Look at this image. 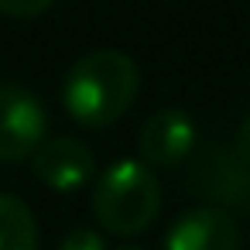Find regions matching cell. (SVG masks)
<instances>
[{
	"instance_id": "obj_8",
	"label": "cell",
	"mask_w": 250,
	"mask_h": 250,
	"mask_svg": "<svg viewBox=\"0 0 250 250\" xmlns=\"http://www.w3.org/2000/svg\"><path fill=\"white\" fill-rule=\"evenodd\" d=\"M55 0H0V14L7 18H35V14H45Z\"/></svg>"
},
{
	"instance_id": "obj_5",
	"label": "cell",
	"mask_w": 250,
	"mask_h": 250,
	"mask_svg": "<svg viewBox=\"0 0 250 250\" xmlns=\"http://www.w3.org/2000/svg\"><path fill=\"white\" fill-rule=\"evenodd\" d=\"M195 144V124L182 106H168L158 110L144 120L141 137H137V151L141 161L151 168H171L178 165Z\"/></svg>"
},
{
	"instance_id": "obj_2",
	"label": "cell",
	"mask_w": 250,
	"mask_h": 250,
	"mask_svg": "<svg viewBox=\"0 0 250 250\" xmlns=\"http://www.w3.org/2000/svg\"><path fill=\"white\" fill-rule=\"evenodd\" d=\"M161 209V185L144 161H113L93 185V216L106 233L134 236L154 223Z\"/></svg>"
},
{
	"instance_id": "obj_10",
	"label": "cell",
	"mask_w": 250,
	"mask_h": 250,
	"mask_svg": "<svg viewBox=\"0 0 250 250\" xmlns=\"http://www.w3.org/2000/svg\"><path fill=\"white\" fill-rule=\"evenodd\" d=\"M236 161L243 165V168H250V120L240 127V134H236Z\"/></svg>"
},
{
	"instance_id": "obj_9",
	"label": "cell",
	"mask_w": 250,
	"mask_h": 250,
	"mask_svg": "<svg viewBox=\"0 0 250 250\" xmlns=\"http://www.w3.org/2000/svg\"><path fill=\"white\" fill-rule=\"evenodd\" d=\"M59 250H106V243H103V236L100 233H93V229H72L65 240H62V247Z\"/></svg>"
},
{
	"instance_id": "obj_3",
	"label": "cell",
	"mask_w": 250,
	"mask_h": 250,
	"mask_svg": "<svg viewBox=\"0 0 250 250\" xmlns=\"http://www.w3.org/2000/svg\"><path fill=\"white\" fill-rule=\"evenodd\" d=\"M48 134L45 106L14 83H0V161L31 158Z\"/></svg>"
},
{
	"instance_id": "obj_7",
	"label": "cell",
	"mask_w": 250,
	"mask_h": 250,
	"mask_svg": "<svg viewBox=\"0 0 250 250\" xmlns=\"http://www.w3.org/2000/svg\"><path fill=\"white\" fill-rule=\"evenodd\" d=\"M0 250H38V223L24 199L0 192Z\"/></svg>"
},
{
	"instance_id": "obj_4",
	"label": "cell",
	"mask_w": 250,
	"mask_h": 250,
	"mask_svg": "<svg viewBox=\"0 0 250 250\" xmlns=\"http://www.w3.org/2000/svg\"><path fill=\"white\" fill-rule=\"evenodd\" d=\"M31 171L55 192H79L89 185L96 158L79 137H45L31 154Z\"/></svg>"
},
{
	"instance_id": "obj_6",
	"label": "cell",
	"mask_w": 250,
	"mask_h": 250,
	"mask_svg": "<svg viewBox=\"0 0 250 250\" xmlns=\"http://www.w3.org/2000/svg\"><path fill=\"white\" fill-rule=\"evenodd\" d=\"M165 250H240V229L223 209L199 206L168 226Z\"/></svg>"
},
{
	"instance_id": "obj_1",
	"label": "cell",
	"mask_w": 250,
	"mask_h": 250,
	"mask_svg": "<svg viewBox=\"0 0 250 250\" xmlns=\"http://www.w3.org/2000/svg\"><path fill=\"white\" fill-rule=\"evenodd\" d=\"M141 72L127 52L100 48L83 55L65 83H62V106L83 127H110L117 124L130 103L137 100Z\"/></svg>"
},
{
	"instance_id": "obj_11",
	"label": "cell",
	"mask_w": 250,
	"mask_h": 250,
	"mask_svg": "<svg viewBox=\"0 0 250 250\" xmlns=\"http://www.w3.org/2000/svg\"><path fill=\"white\" fill-rule=\"evenodd\" d=\"M120 250H141V247H120Z\"/></svg>"
}]
</instances>
